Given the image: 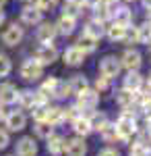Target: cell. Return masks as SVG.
Segmentation results:
<instances>
[{
    "label": "cell",
    "instance_id": "45",
    "mask_svg": "<svg viewBox=\"0 0 151 156\" xmlns=\"http://www.w3.org/2000/svg\"><path fill=\"white\" fill-rule=\"evenodd\" d=\"M143 4H145V9H151V0H143Z\"/></svg>",
    "mask_w": 151,
    "mask_h": 156
},
{
    "label": "cell",
    "instance_id": "31",
    "mask_svg": "<svg viewBox=\"0 0 151 156\" xmlns=\"http://www.w3.org/2000/svg\"><path fill=\"white\" fill-rule=\"evenodd\" d=\"M52 129H54V125H50L48 121H37V125H35V133H37L39 137L52 135Z\"/></svg>",
    "mask_w": 151,
    "mask_h": 156
},
{
    "label": "cell",
    "instance_id": "36",
    "mask_svg": "<svg viewBox=\"0 0 151 156\" xmlns=\"http://www.w3.org/2000/svg\"><path fill=\"white\" fill-rule=\"evenodd\" d=\"M122 42H126V44H130V42H139V31H137V27H135V29L126 27V31H124V40H122Z\"/></svg>",
    "mask_w": 151,
    "mask_h": 156
},
{
    "label": "cell",
    "instance_id": "14",
    "mask_svg": "<svg viewBox=\"0 0 151 156\" xmlns=\"http://www.w3.org/2000/svg\"><path fill=\"white\" fill-rule=\"evenodd\" d=\"M116 102L124 108V110L133 108L135 104H137V100H135V92H130V90H126V87H122L120 92H116Z\"/></svg>",
    "mask_w": 151,
    "mask_h": 156
},
{
    "label": "cell",
    "instance_id": "43",
    "mask_svg": "<svg viewBox=\"0 0 151 156\" xmlns=\"http://www.w3.org/2000/svg\"><path fill=\"white\" fill-rule=\"evenodd\" d=\"M141 144L145 146V150H147V154L151 156V135H149V140H145V137H143V140H141Z\"/></svg>",
    "mask_w": 151,
    "mask_h": 156
},
{
    "label": "cell",
    "instance_id": "3",
    "mask_svg": "<svg viewBox=\"0 0 151 156\" xmlns=\"http://www.w3.org/2000/svg\"><path fill=\"white\" fill-rule=\"evenodd\" d=\"M77 96H79V102H77L79 110H93V108L97 106V102H99V92H93L89 87L79 92Z\"/></svg>",
    "mask_w": 151,
    "mask_h": 156
},
{
    "label": "cell",
    "instance_id": "9",
    "mask_svg": "<svg viewBox=\"0 0 151 156\" xmlns=\"http://www.w3.org/2000/svg\"><path fill=\"white\" fill-rule=\"evenodd\" d=\"M141 62H143V60H141V54L137 50H126L124 56H122V60H120V65L126 67L128 71H137L141 67Z\"/></svg>",
    "mask_w": 151,
    "mask_h": 156
},
{
    "label": "cell",
    "instance_id": "16",
    "mask_svg": "<svg viewBox=\"0 0 151 156\" xmlns=\"http://www.w3.org/2000/svg\"><path fill=\"white\" fill-rule=\"evenodd\" d=\"M21 19L27 25H35V23L42 21V11L37 6H25L23 11H21Z\"/></svg>",
    "mask_w": 151,
    "mask_h": 156
},
{
    "label": "cell",
    "instance_id": "40",
    "mask_svg": "<svg viewBox=\"0 0 151 156\" xmlns=\"http://www.w3.org/2000/svg\"><path fill=\"white\" fill-rule=\"evenodd\" d=\"M95 87H97V92H104V90H108V79H106V77H97Z\"/></svg>",
    "mask_w": 151,
    "mask_h": 156
},
{
    "label": "cell",
    "instance_id": "23",
    "mask_svg": "<svg viewBox=\"0 0 151 156\" xmlns=\"http://www.w3.org/2000/svg\"><path fill=\"white\" fill-rule=\"evenodd\" d=\"M85 34H87V36H91V37H95V40H99V37L106 34V27H104V23H102V21H95V19H93V21H89V23H87Z\"/></svg>",
    "mask_w": 151,
    "mask_h": 156
},
{
    "label": "cell",
    "instance_id": "8",
    "mask_svg": "<svg viewBox=\"0 0 151 156\" xmlns=\"http://www.w3.org/2000/svg\"><path fill=\"white\" fill-rule=\"evenodd\" d=\"M64 152L69 156H85L87 154V146L83 142V137H75V140H69L64 144Z\"/></svg>",
    "mask_w": 151,
    "mask_h": 156
},
{
    "label": "cell",
    "instance_id": "34",
    "mask_svg": "<svg viewBox=\"0 0 151 156\" xmlns=\"http://www.w3.org/2000/svg\"><path fill=\"white\" fill-rule=\"evenodd\" d=\"M31 110H33V119H35V121H46V110H48V106H46V104L33 106Z\"/></svg>",
    "mask_w": 151,
    "mask_h": 156
},
{
    "label": "cell",
    "instance_id": "2",
    "mask_svg": "<svg viewBox=\"0 0 151 156\" xmlns=\"http://www.w3.org/2000/svg\"><path fill=\"white\" fill-rule=\"evenodd\" d=\"M44 73V65H39L35 58H27L21 65V77L25 81H37Z\"/></svg>",
    "mask_w": 151,
    "mask_h": 156
},
{
    "label": "cell",
    "instance_id": "27",
    "mask_svg": "<svg viewBox=\"0 0 151 156\" xmlns=\"http://www.w3.org/2000/svg\"><path fill=\"white\" fill-rule=\"evenodd\" d=\"M108 123L110 121H108V115L106 112H93L91 119H89V125H91V129H95V131H102Z\"/></svg>",
    "mask_w": 151,
    "mask_h": 156
},
{
    "label": "cell",
    "instance_id": "5",
    "mask_svg": "<svg viewBox=\"0 0 151 156\" xmlns=\"http://www.w3.org/2000/svg\"><path fill=\"white\" fill-rule=\"evenodd\" d=\"M56 58H58V50L54 48L50 42L44 44V46H39L37 52H35V60H37L39 65H52Z\"/></svg>",
    "mask_w": 151,
    "mask_h": 156
},
{
    "label": "cell",
    "instance_id": "10",
    "mask_svg": "<svg viewBox=\"0 0 151 156\" xmlns=\"http://www.w3.org/2000/svg\"><path fill=\"white\" fill-rule=\"evenodd\" d=\"M17 154L19 156H35L37 154V146H35L33 137H21L17 142Z\"/></svg>",
    "mask_w": 151,
    "mask_h": 156
},
{
    "label": "cell",
    "instance_id": "7",
    "mask_svg": "<svg viewBox=\"0 0 151 156\" xmlns=\"http://www.w3.org/2000/svg\"><path fill=\"white\" fill-rule=\"evenodd\" d=\"M4 119H6V127H8L11 131H23L25 125H27V119H25V115L21 110H15L11 115H6Z\"/></svg>",
    "mask_w": 151,
    "mask_h": 156
},
{
    "label": "cell",
    "instance_id": "22",
    "mask_svg": "<svg viewBox=\"0 0 151 156\" xmlns=\"http://www.w3.org/2000/svg\"><path fill=\"white\" fill-rule=\"evenodd\" d=\"M69 87H70V94H79V92H83V90L89 87V81H87L85 75H75L69 81Z\"/></svg>",
    "mask_w": 151,
    "mask_h": 156
},
{
    "label": "cell",
    "instance_id": "53",
    "mask_svg": "<svg viewBox=\"0 0 151 156\" xmlns=\"http://www.w3.org/2000/svg\"><path fill=\"white\" fill-rule=\"evenodd\" d=\"M126 2H135V0H126Z\"/></svg>",
    "mask_w": 151,
    "mask_h": 156
},
{
    "label": "cell",
    "instance_id": "24",
    "mask_svg": "<svg viewBox=\"0 0 151 156\" xmlns=\"http://www.w3.org/2000/svg\"><path fill=\"white\" fill-rule=\"evenodd\" d=\"M95 42H97L95 37L87 36V34H83V36L79 37V40H77V48H79V50H83V52L87 54V52H93V50L97 48V44H95Z\"/></svg>",
    "mask_w": 151,
    "mask_h": 156
},
{
    "label": "cell",
    "instance_id": "1",
    "mask_svg": "<svg viewBox=\"0 0 151 156\" xmlns=\"http://www.w3.org/2000/svg\"><path fill=\"white\" fill-rule=\"evenodd\" d=\"M116 131L120 135V140L122 142H128L135 133L139 131V127H137V119H135V115L130 112V110H124L116 121Z\"/></svg>",
    "mask_w": 151,
    "mask_h": 156
},
{
    "label": "cell",
    "instance_id": "52",
    "mask_svg": "<svg viewBox=\"0 0 151 156\" xmlns=\"http://www.w3.org/2000/svg\"><path fill=\"white\" fill-rule=\"evenodd\" d=\"M66 2H79V0H66Z\"/></svg>",
    "mask_w": 151,
    "mask_h": 156
},
{
    "label": "cell",
    "instance_id": "13",
    "mask_svg": "<svg viewBox=\"0 0 151 156\" xmlns=\"http://www.w3.org/2000/svg\"><path fill=\"white\" fill-rule=\"evenodd\" d=\"M17 87L12 83H0V104H12L17 102Z\"/></svg>",
    "mask_w": 151,
    "mask_h": 156
},
{
    "label": "cell",
    "instance_id": "44",
    "mask_svg": "<svg viewBox=\"0 0 151 156\" xmlns=\"http://www.w3.org/2000/svg\"><path fill=\"white\" fill-rule=\"evenodd\" d=\"M147 133L151 135V117H147Z\"/></svg>",
    "mask_w": 151,
    "mask_h": 156
},
{
    "label": "cell",
    "instance_id": "6",
    "mask_svg": "<svg viewBox=\"0 0 151 156\" xmlns=\"http://www.w3.org/2000/svg\"><path fill=\"white\" fill-rule=\"evenodd\" d=\"M23 40V27H19L17 23H12L11 27H6V31L2 34V42L6 46H17Z\"/></svg>",
    "mask_w": 151,
    "mask_h": 156
},
{
    "label": "cell",
    "instance_id": "11",
    "mask_svg": "<svg viewBox=\"0 0 151 156\" xmlns=\"http://www.w3.org/2000/svg\"><path fill=\"white\" fill-rule=\"evenodd\" d=\"M83 60H85V52H83V50H79L77 46L66 48V52H64V62H66V65L79 67V65H83Z\"/></svg>",
    "mask_w": 151,
    "mask_h": 156
},
{
    "label": "cell",
    "instance_id": "39",
    "mask_svg": "<svg viewBox=\"0 0 151 156\" xmlns=\"http://www.w3.org/2000/svg\"><path fill=\"white\" fill-rule=\"evenodd\" d=\"M64 15L75 19V17L79 15V6H77V2H66V6H64Z\"/></svg>",
    "mask_w": 151,
    "mask_h": 156
},
{
    "label": "cell",
    "instance_id": "32",
    "mask_svg": "<svg viewBox=\"0 0 151 156\" xmlns=\"http://www.w3.org/2000/svg\"><path fill=\"white\" fill-rule=\"evenodd\" d=\"M137 31H139V42L141 44H149V40H151V23H145V25H141V27H137Z\"/></svg>",
    "mask_w": 151,
    "mask_h": 156
},
{
    "label": "cell",
    "instance_id": "19",
    "mask_svg": "<svg viewBox=\"0 0 151 156\" xmlns=\"http://www.w3.org/2000/svg\"><path fill=\"white\" fill-rule=\"evenodd\" d=\"M110 17H114V23L124 25V27H128V25L133 23V12L128 11L126 6H122V9H116L114 12H110Z\"/></svg>",
    "mask_w": 151,
    "mask_h": 156
},
{
    "label": "cell",
    "instance_id": "12",
    "mask_svg": "<svg viewBox=\"0 0 151 156\" xmlns=\"http://www.w3.org/2000/svg\"><path fill=\"white\" fill-rule=\"evenodd\" d=\"M46 140H48L46 148H48V152H50L52 156H60L62 152H64V144H66L64 137H60V135H54V133H52V135H48Z\"/></svg>",
    "mask_w": 151,
    "mask_h": 156
},
{
    "label": "cell",
    "instance_id": "25",
    "mask_svg": "<svg viewBox=\"0 0 151 156\" xmlns=\"http://www.w3.org/2000/svg\"><path fill=\"white\" fill-rule=\"evenodd\" d=\"M46 121L50 123V125H60V123L64 121V112H62V108L50 106L46 110Z\"/></svg>",
    "mask_w": 151,
    "mask_h": 156
},
{
    "label": "cell",
    "instance_id": "18",
    "mask_svg": "<svg viewBox=\"0 0 151 156\" xmlns=\"http://www.w3.org/2000/svg\"><path fill=\"white\" fill-rule=\"evenodd\" d=\"M72 129H75V133H77L79 137H85V135H89V133L93 131L91 125H89V119L83 117V115H79L77 119L72 121Z\"/></svg>",
    "mask_w": 151,
    "mask_h": 156
},
{
    "label": "cell",
    "instance_id": "30",
    "mask_svg": "<svg viewBox=\"0 0 151 156\" xmlns=\"http://www.w3.org/2000/svg\"><path fill=\"white\" fill-rule=\"evenodd\" d=\"M99 133H102V137H104L106 142H116V140H120V135L116 131V125H112V123H108Z\"/></svg>",
    "mask_w": 151,
    "mask_h": 156
},
{
    "label": "cell",
    "instance_id": "47",
    "mask_svg": "<svg viewBox=\"0 0 151 156\" xmlns=\"http://www.w3.org/2000/svg\"><path fill=\"white\" fill-rule=\"evenodd\" d=\"M4 23V12H2V9H0V25Z\"/></svg>",
    "mask_w": 151,
    "mask_h": 156
},
{
    "label": "cell",
    "instance_id": "46",
    "mask_svg": "<svg viewBox=\"0 0 151 156\" xmlns=\"http://www.w3.org/2000/svg\"><path fill=\"white\" fill-rule=\"evenodd\" d=\"M4 117H6V112H4V108L0 106V119H4Z\"/></svg>",
    "mask_w": 151,
    "mask_h": 156
},
{
    "label": "cell",
    "instance_id": "41",
    "mask_svg": "<svg viewBox=\"0 0 151 156\" xmlns=\"http://www.w3.org/2000/svg\"><path fill=\"white\" fill-rule=\"evenodd\" d=\"M8 144H11V142H8V133L0 129V150H4V148H6Z\"/></svg>",
    "mask_w": 151,
    "mask_h": 156
},
{
    "label": "cell",
    "instance_id": "17",
    "mask_svg": "<svg viewBox=\"0 0 151 156\" xmlns=\"http://www.w3.org/2000/svg\"><path fill=\"white\" fill-rule=\"evenodd\" d=\"M56 25L52 23H42V27H37V40L39 42H44V44H48V42H52L54 37H56Z\"/></svg>",
    "mask_w": 151,
    "mask_h": 156
},
{
    "label": "cell",
    "instance_id": "42",
    "mask_svg": "<svg viewBox=\"0 0 151 156\" xmlns=\"http://www.w3.org/2000/svg\"><path fill=\"white\" fill-rule=\"evenodd\" d=\"M97 156H120V154H118L114 148H106V150H102V152H99Z\"/></svg>",
    "mask_w": 151,
    "mask_h": 156
},
{
    "label": "cell",
    "instance_id": "26",
    "mask_svg": "<svg viewBox=\"0 0 151 156\" xmlns=\"http://www.w3.org/2000/svg\"><path fill=\"white\" fill-rule=\"evenodd\" d=\"M52 96L58 98V100H64V98L70 96V87L66 81H60V79H56V83H54V87H52Z\"/></svg>",
    "mask_w": 151,
    "mask_h": 156
},
{
    "label": "cell",
    "instance_id": "38",
    "mask_svg": "<svg viewBox=\"0 0 151 156\" xmlns=\"http://www.w3.org/2000/svg\"><path fill=\"white\" fill-rule=\"evenodd\" d=\"M62 112H64V119H70V121H75V119H77V117H79V106L75 104V106L62 108Z\"/></svg>",
    "mask_w": 151,
    "mask_h": 156
},
{
    "label": "cell",
    "instance_id": "28",
    "mask_svg": "<svg viewBox=\"0 0 151 156\" xmlns=\"http://www.w3.org/2000/svg\"><path fill=\"white\" fill-rule=\"evenodd\" d=\"M124 31H126V27H124V25H118V23H114L112 27L106 29V34H108V37H110L112 42H122V40H124Z\"/></svg>",
    "mask_w": 151,
    "mask_h": 156
},
{
    "label": "cell",
    "instance_id": "33",
    "mask_svg": "<svg viewBox=\"0 0 151 156\" xmlns=\"http://www.w3.org/2000/svg\"><path fill=\"white\" fill-rule=\"evenodd\" d=\"M12 69V62L6 54H0V77H6Z\"/></svg>",
    "mask_w": 151,
    "mask_h": 156
},
{
    "label": "cell",
    "instance_id": "48",
    "mask_svg": "<svg viewBox=\"0 0 151 156\" xmlns=\"http://www.w3.org/2000/svg\"><path fill=\"white\" fill-rule=\"evenodd\" d=\"M4 4H6V0H0V9H2V6H4Z\"/></svg>",
    "mask_w": 151,
    "mask_h": 156
},
{
    "label": "cell",
    "instance_id": "51",
    "mask_svg": "<svg viewBox=\"0 0 151 156\" xmlns=\"http://www.w3.org/2000/svg\"><path fill=\"white\" fill-rule=\"evenodd\" d=\"M149 87H151V73H149Z\"/></svg>",
    "mask_w": 151,
    "mask_h": 156
},
{
    "label": "cell",
    "instance_id": "4",
    "mask_svg": "<svg viewBox=\"0 0 151 156\" xmlns=\"http://www.w3.org/2000/svg\"><path fill=\"white\" fill-rule=\"evenodd\" d=\"M120 60L114 58V56H106L102 62H99V73H102V77L106 79H114L118 77V73H120Z\"/></svg>",
    "mask_w": 151,
    "mask_h": 156
},
{
    "label": "cell",
    "instance_id": "15",
    "mask_svg": "<svg viewBox=\"0 0 151 156\" xmlns=\"http://www.w3.org/2000/svg\"><path fill=\"white\" fill-rule=\"evenodd\" d=\"M17 102H19L23 108L39 106V102H37V94L31 92V90H23V92H19V94H17Z\"/></svg>",
    "mask_w": 151,
    "mask_h": 156
},
{
    "label": "cell",
    "instance_id": "49",
    "mask_svg": "<svg viewBox=\"0 0 151 156\" xmlns=\"http://www.w3.org/2000/svg\"><path fill=\"white\" fill-rule=\"evenodd\" d=\"M106 4H112V2H116V0H104Z\"/></svg>",
    "mask_w": 151,
    "mask_h": 156
},
{
    "label": "cell",
    "instance_id": "29",
    "mask_svg": "<svg viewBox=\"0 0 151 156\" xmlns=\"http://www.w3.org/2000/svg\"><path fill=\"white\" fill-rule=\"evenodd\" d=\"M91 9H93V12H95V21H102V23H104L106 19L110 17V12H112V11H108V4H106L104 0H102V2H95Z\"/></svg>",
    "mask_w": 151,
    "mask_h": 156
},
{
    "label": "cell",
    "instance_id": "21",
    "mask_svg": "<svg viewBox=\"0 0 151 156\" xmlns=\"http://www.w3.org/2000/svg\"><path fill=\"white\" fill-rule=\"evenodd\" d=\"M141 85H143V77L137 71H128V75L124 77V87L130 92H139Z\"/></svg>",
    "mask_w": 151,
    "mask_h": 156
},
{
    "label": "cell",
    "instance_id": "50",
    "mask_svg": "<svg viewBox=\"0 0 151 156\" xmlns=\"http://www.w3.org/2000/svg\"><path fill=\"white\" fill-rule=\"evenodd\" d=\"M147 17H149V19H151V9H147Z\"/></svg>",
    "mask_w": 151,
    "mask_h": 156
},
{
    "label": "cell",
    "instance_id": "35",
    "mask_svg": "<svg viewBox=\"0 0 151 156\" xmlns=\"http://www.w3.org/2000/svg\"><path fill=\"white\" fill-rule=\"evenodd\" d=\"M56 2H58V0H35V6H37L39 11L44 12V11H50V9H54V6H56Z\"/></svg>",
    "mask_w": 151,
    "mask_h": 156
},
{
    "label": "cell",
    "instance_id": "37",
    "mask_svg": "<svg viewBox=\"0 0 151 156\" xmlns=\"http://www.w3.org/2000/svg\"><path fill=\"white\" fill-rule=\"evenodd\" d=\"M130 156H147V150H145V146L137 142V144L130 146Z\"/></svg>",
    "mask_w": 151,
    "mask_h": 156
},
{
    "label": "cell",
    "instance_id": "20",
    "mask_svg": "<svg viewBox=\"0 0 151 156\" xmlns=\"http://www.w3.org/2000/svg\"><path fill=\"white\" fill-rule=\"evenodd\" d=\"M56 31L62 34V36H70V34L75 31V19L62 15V17L58 19V23H56Z\"/></svg>",
    "mask_w": 151,
    "mask_h": 156
}]
</instances>
